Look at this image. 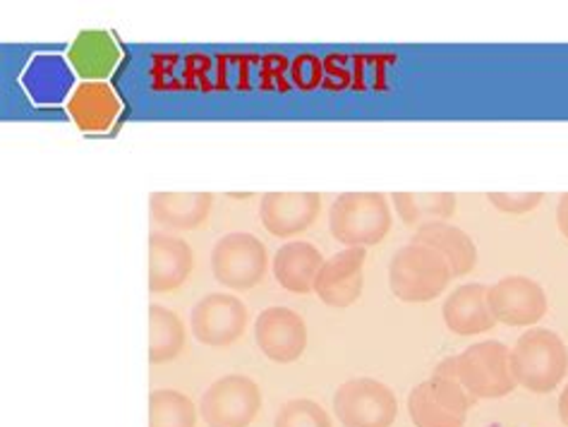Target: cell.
I'll return each instance as SVG.
<instances>
[{
    "label": "cell",
    "mask_w": 568,
    "mask_h": 427,
    "mask_svg": "<svg viewBox=\"0 0 568 427\" xmlns=\"http://www.w3.org/2000/svg\"><path fill=\"white\" fill-rule=\"evenodd\" d=\"M365 247H346L343 253L324 260L315 282V293L328 307H351L361 301L365 286Z\"/></svg>",
    "instance_id": "obj_12"
},
{
    "label": "cell",
    "mask_w": 568,
    "mask_h": 427,
    "mask_svg": "<svg viewBox=\"0 0 568 427\" xmlns=\"http://www.w3.org/2000/svg\"><path fill=\"white\" fill-rule=\"evenodd\" d=\"M508 356H511V350L501 342L475 344L454 358V377L473 401L501 399L516 387Z\"/></svg>",
    "instance_id": "obj_4"
},
{
    "label": "cell",
    "mask_w": 568,
    "mask_h": 427,
    "mask_svg": "<svg viewBox=\"0 0 568 427\" xmlns=\"http://www.w3.org/2000/svg\"><path fill=\"white\" fill-rule=\"evenodd\" d=\"M473 399L458 379L435 373L408 396V414L415 427H463Z\"/></svg>",
    "instance_id": "obj_6"
},
{
    "label": "cell",
    "mask_w": 568,
    "mask_h": 427,
    "mask_svg": "<svg viewBox=\"0 0 568 427\" xmlns=\"http://www.w3.org/2000/svg\"><path fill=\"white\" fill-rule=\"evenodd\" d=\"M322 212L320 193H266L262 195L260 216L264 228L276 238L305 233Z\"/></svg>",
    "instance_id": "obj_13"
},
{
    "label": "cell",
    "mask_w": 568,
    "mask_h": 427,
    "mask_svg": "<svg viewBox=\"0 0 568 427\" xmlns=\"http://www.w3.org/2000/svg\"><path fill=\"white\" fill-rule=\"evenodd\" d=\"M118 58L121 53L106 32H82L70 49V63L87 80L109 78Z\"/></svg>",
    "instance_id": "obj_21"
},
{
    "label": "cell",
    "mask_w": 568,
    "mask_h": 427,
    "mask_svg": "<svg viewBox=\"0 0 568 427\" xmlns=\"http://www.w3.org/2000/svg\"><path fill=\"white\" fill-rule=\"evenodd\" d=\"M214 207L212 193H152L149 212L163 228L192 231L206 224Z\"/></svg>",
    "instance_id": "obj_18"
},
{
    "label": "cell",
    "mask_w": 568,
    "mask_h": 427,
    "mask_svg": "<svg viewBox=\"0 0 568 427\" xmlns=\"http://www.w3.org/2000/svg\"><path fill=\"white\" fill-rule=\"evenodd\" d=\"M559 418H561V423L568 427V387L561 392V399H559Z\"/></svg>",
    "instance_id": "obj_28"
},
{
    "label": "cell",
    "mask_w": 568,
    "mask_h": 427,
    "mask_svg": "<svg viewBox=\"0 0 568 427\" xmlns=\"http://www.w3.org/2000/svg\"><path fill=\"white\" fill-rule=\"evenodd\" d=\"M516 385L532 394L555 392L568 373V350L561 336L549 329L523 334L508 356Z\"/></svg>",
    "instance_id": "obj_1"
},
{
    "label": "cell",
    "mask_w": 568,
    "mask_h": 427,
    "mask_svg": "<svg viewBox=\"0 0 568 427\" xmlns=\"http://www.w3.org/2000/svg\"><path fill=\"white\" fill-rule=\"evenodd\" d=\"M557 224L564 238L568 241V193L559 200V207H557Z\"/></svg>",
    "instance_id": "obj_27"
},
{
    "label": "cell",
    "mask_w": 568,
    "mask_h": 427,
    "mask_svg": "<svg viewBox=\"0 0 568 427\" xmlns=\"http://www.w3.org/2000/svg\"><path fill=\"white\" fill-rule=\"evenodd\" d=\"M262 408V389L245 375L216 379L202 396L200 414L209 427H250Z\"/></svg>",
    "instance_id": "obj_8"
},
{
    "label": "cell",
    "mask_w": 568,
    "mask_h": 427,
    "mask_svg": "<svg viewBox=\"0 0 568 427\" xmlns=\"http://www.w3.org/2000/svg\"><path fill=\"white\" fill-rule=\"evenodd\" d=\"M392 207L382 193H343L328 212L332 235L348 247L382 243L392 231Z\"/></svg>",
    "instance_id": "obj_3"
},
{
    "label": "cell",
    "mask_w": 568,
    "mask_h": 427,
    "mask_svg": "<svg viewBox=\"0 0 568 427\" xmlns=\"http://www.w3.org/2000/svg\"><path fill=\"white\" fill-rule=\"evenodd\" d=\"M197 408L192 399L175 389H156L149 394V427H194Z\"/></svg>",
    "instance_id": "obj_24"
},
{
    "label": "cell",
    "mask_w": 568,
    "mask_h": 427,
    "mask_svg": "<svg viewBox=\"0 0 568 427\" xmlns=\"http://www.w3.org/2000/svg\"><path fill=\"white\" fill-rule=\"evenodd\" d=\"M266 245L252 233H229L212 250V274L231 291H250L264 282Z\"/></svg>",
    "instance_id": "obj_5"
},
{
    "label": "cell",
    "mask_w": 568,
    "mask_h": 427,
    "mask_svg": "<svg viewBox=\"0 0 568 427\" xmlns=\"http://www.w3.org/2000/svg\"><path fill=\"white\" fill-rule=\"evenodd\" d=\"M274 427H332V418L317 401L293 399L278 410Z\"/></svg>",
    "instance_id": "obj_25"
},
{
    "label": "cell",
    "mask_w": 568,
    "mask_h": 427,
    "mask_svg": "<svg viewBox=\"0 0 568 427\" xmlns=\"http://www.w3.org/2000/svg\"><path fill=\"white\" fill-rule=\"evenodd\" d=\"M254 338L268 360L295 363L307 348V324L291 307H266L254 322Z\"/></svg>",
    "instance_id": "obj_11"
},
{
    "label": "cell",
    "mask_w": 568,
    "mask_h": 427,
    "mask_svg": "<svg viewBox=\"0 0 568 427\" xmlns=\"http://www.w3.org/2000/svg\"><path fill=\"white\" fill-rule=\"evenodd\" d=\"M442 313L446 327L458 336L485 334L495 329L497 324L487 303V286L483 284L458 286L452 296L444 301Z\"/></svg>",
    "instance_id": "obj_16"
},
{
    "label": "cell",
    "mask_w": 568,
    "mask_h": 427,
    "mask_svg": "<svg viewBox=\"0 0 568 427\" xmlns=\"http://www.w3.org/2000/svg\"><path fill=\"white\" fill-rule=\"evenodd\" d=\"M322 264L324 257L315 245L305 241H293L283 245L274 255V276L286 291L305 296V293L315 291Z\"/></svg>",
    "instance_id": "obj_20"
},
{
    "label": "cell",
    "mask_w": 568,
    "mask_h": 427,
    "mask_svg": "<svg viewBox=\"0 0 568 427\" xmlns=\"http://www.w3.org/2000/svg\"><path fill=\"white\" fill-rule=\"evenodd\" d=\"M190 327L194 338L204 346H231L247 327V307L231 293H209L194 305Z\"/></svg>",
    "instance_id": "obj_9"
},
{
    "label": "cell",
    "mask_w": 568,
    "mask_h": 427,
    "mask_svg": "<svg viewBox=\"0 0 568 427\" xmlns=\"http://www.w3.org/2000/svg\"><path fill=\"white\" fill-rule=\"evenodd\" d=\"M491 317L508 327H532L547 315V293L528 276H506L487 288Z\"/></svg>",
    "instance_id": "obj_10"
},
{
    "label": "cell",
    "mask_w": 568,
    "mask_h": 427,
    "mask_svg": "<svg viewBox=\"0 0 568 427\" xmlns=\"http://www.w3.org/2000/svg\"><path fill=\"white\" fill-rule=\"evenodd\" d=\"M185 348V327L181 317L163 305H149V360L171 363Z\"/></svg>",
    "instance_id": "obj_22"
},
{
    "label": "cell",
    "mask_w": 568,
    "mask_h": 427,
    "mask_svg": "<svg viewBox=\"0 0 568 427\" xmlns=\"http://www.w3.org/2000/svg\"><path fill=\"white\" fill-rule=\"evenodd\" d=\"M74 84V72L63 55L39 53L22 72L27 96L39 106H55L68 99Z\"/></svg>",
    "instance_id": "obj_15"
},
{
    "label": "cell",
    "mask_w": 568,
    "mask_h": 427,
    "mask_svg": "<svg viewBox=\"0 0 568 427\" xmlns=\"http://www.w3.org/2000/svg\"><path fill=\"white\" fill-rule=\"evenodd\" d=\"M446 260L427 245L410 243L400 247L388 262V286L403 303H429L439 298L452 284Z\"/></svg>",
    "instance_id": "obj_2"
},
{
    "label": "cell",
    "mask_w": 568,
    "mask_h": 427,
    "mask_svg": "<svg viewBox=\"0 0 568 427\" xmlns=\"http://www.w3.org/2000/svg\"><path fill=\"white\" fill-rule=\"evenodd\" d=\"M194 267L192 247L178 235H149V291L171 293L181 288Z\"/></svg>",
    "instance_id": "obj_14"
},
{
    "label": "cell",
    "mask_w": 568,
    "mask_h": 427,
    "mask_svg": "<svg viewBox=\"0 0 568 427\" xmlns=\"http://www.w3.org/2000/svg\"><path fill=\"white\" fill-rule=\"evenodd\" d=\"M334 410L343 427H392L398 416V401L384 382L357 377L338 387Z\"/></svg>",
    "instance_id": "obj_7"
},
{
    "label": "cell",
    "mask_w": 568,
    "mask_h": 427,
    "mask_svg": "<svg viewBox=\"0 0 568 427\" xmlns=\"http://www.w3.org/2000/svg\"><path fill=\"white\" fill-rule=\"evenodd\" d=\"M413 243L437 250L454 276L470 274L477 264V247L473 238L463 228L448 224V221H427V224L417 226Z\"/></svg>",
    "instance_id": "obj_17"
},
{
    "label": "cell",
    "mask_w": 568,
    "mask_h": 427,
    "mask_svg": "<svg viewBox=\"0 0 568 427\" xmlns=\"http://www.w3.org/2000/svg\"><path fill=\"white\" fill-rule=\"evenodd\" d=\"M491 207H497L504 214H528L540 207L542 193H489L487 195Z\"/></svg>",
    "instance_id": "obj_26"
},
{
    "label": "cell",
    "mask_w": 568,
    "mask_h": 427,
    "mask_svg": "<svg viewBox=\"0 0 568 427\" xmlns=\"http://www.w3.org/2000/svg\"><path fill=\"white\" fill-rule=\"evenodd\" d=\"M68 111L82 132H106L121 113V101L106 82H84L70 96Z\"/></svg>",
    "instance_id": "obj_19"
},
{
    "label": "cell",
    "mask_w": 568,
    "mask_h": 427,
    "mask_svg": "<svg viewBox=\"0 0 568 427\" xmlns=\"http://www.w3.org/2000/svg\"><path fill=\"white\" fill-rule=\"evenodd\" d=\"M396 214L406 226H423L427 221H446L456 214V195L452 193H394Z\"/></svg>",
    "instance_id": "obj_23"
}]
</instances>
